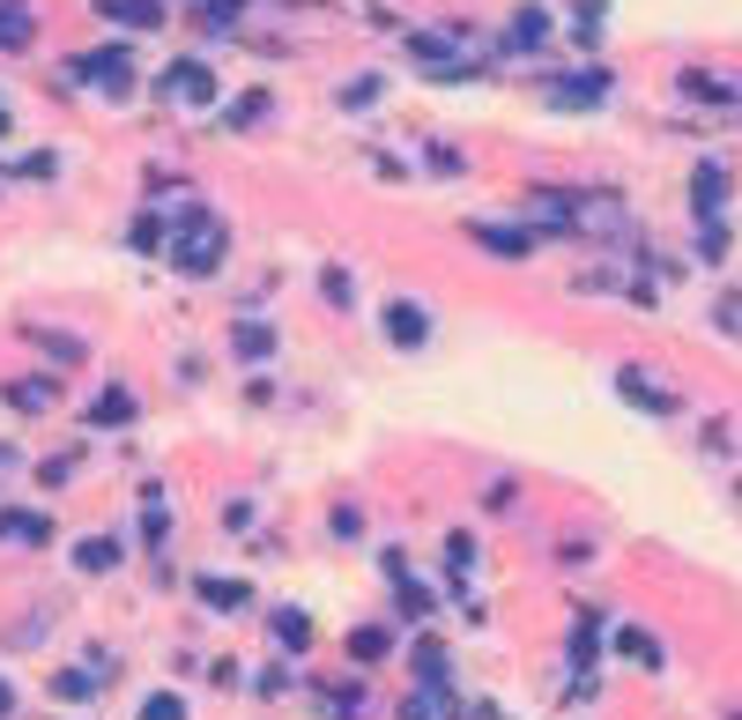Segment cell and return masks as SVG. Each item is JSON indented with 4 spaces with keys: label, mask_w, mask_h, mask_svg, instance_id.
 Here are the masks:
<instances>
[{
    "label": "cell",
    "mask_w": 742,
    "mask_h": 720,
    "mask_svg": "<svg viewBox=\"0 0 742 720\" xmlns=\"http://www.w3.org/2000/svg\"><path fill=\"white\" fill-rule=\"evenodd\" d=\"M371 97H379V75H357V83L342 89V104H349V112H364Z\"/></svg>",
    "instance_id": "24"
},
{
    "label": "cell",
    "mask_w": 742,
    "mask_h": 720,
    "mask_svg": "<svg viewBox=\"0 0 742 720\" xmlns=\"http://www.w3.org/2000/svg\"><path fill=\"white\" fill-rule=\"evenodd\" d=\"M720 194H728V171H720V164H705L698 178H691V201H698V215H705V223L720 215Z\"/></svg>",
    "instance_id": "9"
},
{
    "label": "cell",
    "mask_w": 742,
    "mask_h": 720,
    "mask_svg": "<svg viewBox=\"0 0 742 720\" xmlns=\"http://www.w3.org/2000/svg\"><path fill=\"white\" fill-rule=\"evenodd\" d=\"M468 238H475V246H491V253H505V260H528V253H535V238H528V231H505V223H468Z\"/></svg>",
    "instance_id": "6"
},
{
    "label": "cell",
    "mask_w": 742,
    "mask_h": 720,
    "mask_svg": "<svg viewBox=\"0 0 742 720\" xmlns=\"http://www.w3.org/2000/svg\"><path fill=\"white\" fill-rule=\"evenodd\" d=\"M617 386H623V401H639V409H654V417H668V409H676V401H668V394H660L646 372H623Z\"/></svg>",
    "instance_id": "11"
},
{
    "label": "cell",
    "mask_w": 742,
    "mask_h": 720,
    "mask_svg": "<svg viewBox=\"0 0 742 720\" xmlns=\"http://www.w3.org/2000/svg\"><path fill=\"white\" fill-rule=\"evenodd\" d=\"M549 97H557V104H602V97H609V75H572V83H557Z\"/></svg>",
    "instance_id": "12"
},
{
    "label": "cell",
    "mask_w": 742,
    "mask_h": 720,
    "mask_svg": "<svg viewBox=\"0 0 742 720\" xmlns=\"http://www.w3.org/2000/svg\"><path fill=\"white\" fill-rule=\"evenodd\" d=\"M75 75H89V83L104 89V97H126L134 89V67H126V45H112V52H89Z\"/></svg>",
    "instance_id": "3"
},
{
    "label": "cell",
    "mask_w": 742,
    "mask_h": 720,
    "mask_svg": "<svg viewBox=\"0 0 742 720\" xmlns=\"http://www.w3.org/2000/svg\"><path fill=\"white\" fill-rule=\"evenodd\" d=\"M30 45V15H23V0H0V52H23Z\"/></svg>",
    "instance_id": "14"
},
{
    "label": "cell",
    "mask_w": 742,
    "mask_h": 720,
    "mask_svg": "<svg viewBox=\"0 0 742 720\" xmlns=\"http://www.w3.org/2000/svg\"><path fill=\"white\" fill-rule=\"evenodd\" d=\"M320 290H327V305H349V297H357V283H349L342 268H327V275H320Z\"/></svg>",
    "instance_id": "25"
},
{
    "label": "cell",
    "mask_w": 742,
    "mask_h": 720,
    "mask_svg": "<svg viewBox=\"0 0 742 720\" xmlns=\"http://www.w3.org/2000/svg\"><path fill=\"white\" fill-rule=\"evenodd\" d=\"M260 112H268V97H260V89H252V97H238V112H231V120H238V127H252V120H260Z\"/></svg>",
    "instance_id": "27"
},
{
    "label": "cell",
    "mask_w": 742,
    "mask_h": 720,
    "mask_svg": "<svg viewBox=\"0 0 742 720\" xmlns=\"http://www.w3.org/2000/svg\"><path fill=\"white\" fill-rule=\"evenodd\" d=\"M8 713H15V691H8V683H0V720H8Z\"/></svg>",
    "instance_id": "28"
},
{
    "label": "cell",
    "mask_w": 742,
    "mask_h": 720,
    "mask_svg": "<svg viewBox=\"0 0 742 720\" xmlns=\"http://www.w3.org/2000/svg\"><path fill=\"white\" fill-rule=\"evenodd\" d=\"M275 638H283L289 654H297V646H312V624H305V609H283V617H275Z\"/></svg>",
    "instance_id": "19"
},
{
    "label": "cell",
    "mask_w": 742,
    "mask_h": 720,
    "mask_svg": "<svg viewBox=\"0 0 742 720\" xmlns=\"http://www.w3.org/2000/svg\"><path fill=\"white\" fill-rule=\"evenodd\" d=\"M223 253H231V231H223V215H208V209H186L164 231V260L178 275H215Z\"/></svg>",
    "instance_id": "1"
},
{
    "label": "cell",
    "mask_w": 742,
    "mask_h": 720,
    "mask_svg": "<svg viewBox=\"0 0 742 720\" xmlns=\"http://www.w3.org/2000/svg\"><path fill=\"white\" fill-rule=\"evenodd\" d=\"M8 401H15L23 417H38V409H52V401H60V386H52V380H15V386H8Z\"/></svg>",
    "instance_id": "10"
},
{
    "label": "cell",
    "mask_w": 742,
    "mask_h": 720,
    "mask_svg": "<svg viewBox=\"0 0 742 720\" xmlns=\"http://www.w3.org/2000/svg\"><path fill=\"white\" fill-rule=\"evenodd\" d=\"M104 683H112V676H97V669H60V676H52V698H67V706H89Z\"/></svg>",
    "instance_id": "7"
},
{
    "label": "cell",
    "mask_w": 742,
    "mask_h": 720,
    "mask_svg": "<svg viewBox=\"0 0 742 720\" xmlns=\"http://www.w3.org/2000/svg\"><path fill=\"white\" fill-rule=\"evenodd\" d=\"M157 89H164L171 104H186V112H208L215 104V75H208L201 60H171L164 75H157Z\"/></svg>",
    "instance_id": "2"
},
{
    "label": "cell",
    "mask_w": 742,
    "mask_h": 720,
    "mask_svg": "<svg viewBox=\"0 0 742 720\" xmlns=\"http://www.w3.org/2000/svg\"><path fill=\"white\" fill-rule=\"evenodd\" d=\"M349 654H357V661H379V654H386V632H379V624H364V632L349 638Z\"/></svg>",
    "instance_id": "23"
},
{
    "label": "cell",
    "mask_w": 742,
    "mask_h": 720,
    "mask_svg": "<svg viewBox=\"0 0 742 720\" xmlns=\"http://www.w3.org/2000/svg\"><path fill=\"white\" fill-rule=\"evenodd\" d=\"M141 720H186V698L157 691V698H141Z\"/></svg>",
    "instance_id": "21"
},
{
    "label": "cell",
    "mask_w": 742,
    "mask_h": 720,
    "mask_svg": "<svg viewBox=\"0 0 742 720\" xmlns=\"http://www.w3.org/2000/svg\"><path fill=\"white\" fill-rule=\"evenodd\" d=\"M446 564H454V580H460V572L475 564V543H468V535H446Z\"/></svg>",
    "instance_id": "26"
},
{
    "label": "cell",
    "mask_w": 742,
    "mask_h": 720,
    "mask_svg": "<svg viewBox=\"0 0 742 720\" xmlns=\"http://www.w3.org/2000/svg\"><path fill=\"white\" fill-rule=\"evenodd\" d=\"M0 543H30V550H45V543H52V520H45V512H23V506H0Z\"/></svg>",
    "instance_id": "5"
},
{
    "label": "cell",
    "mask_w": 742,
    "mask_h": 720,
    "mask_svg": "<svg viewBox=\"0 0 742 720\" xmlns=\"http://www.w3.org/2000/svg\"><path fill=\"white\" fill-rule=\"evenodd\" d=\"M423 335H431V312L409 305V297H394V305H386V342H394V349H423Z\"/></svg>",
    "instance_id": "4"
},
{
    "label": "cell",
    "mask_w": 742,
    "mask_h": 720,
    "mask_svg": "<svg viewBox=\"0 0 742 720\" xmlns=\"http://www.w3.org/2000/svg\"><path fill=\"white\" fill-rule=\"evenodd\" d=\"M75 564H83V572H112V564H120V543H112V535H83V543H75Z\"/></svg>",
    "instance_id": "13"
},
{
    "label": "cell",
    "mask_w": 742,
    "mask_h": 720,
    "mask_svg": "<svg viewBox=\"0 0 742 720\" xmlns=\"http://www.w3.org/2000/svg\"><path fill=\"white\" fill-rule=\"evenodd\" d=\"M512 45H542V8H520L512 15Z\"/></svg>",
    "instance_id": "22"
},
{
    "label": "cell",
    "mask_w": 742,
    "mask_h": 720,
    "mask_svg": "<svg viewBox=\"0 0 742 720\" xmlns=\"http://www.w3.org/2000/svg\"><path fill=\"white\" fill-rule=\"evenodd\" d=\"M231 349H238V357H252V364H260V357L275 349V327H260V320H246V327L231 335Z\"/></svg>",
    "instance_id": "18"
},
{
    "label": "cell",
    "mask_w": 742,
    "mask_h": 720,
    "mask_svg": "<svg viewBox=\"0 0 742 720\" xmlns=\"http://www.w3.org/2000/svg\"><path fill=\"white\" fill-rule=\"evenodd\" d=\"M0 134H8V97H0Z\"/></svg>",
    "instance_id": "29"
},
{
    "label": "cell",
    "mask_w": 742,
    "mask_h": 720,
    "mask_svg": "<svg viewBox=\"0 0 742 720\" xmlns=\"http://www.w3.org/2000/svg\"><path fill=\"white\" fill-rule=\"evenodd\" d=\"M201 601H208V609H246L252 587H246V580H201Z\"/></svg>",
    "instance_id": "17"
},
{
    "label": "cell",
    "mask_w": 742,
    "mask_h": 720,
    "mask_svg": "<svg viewBox=\"0 0 742 720\" xmlns=\"http://www.w3.org/2000/svg\"><path fill=\"white\" fill-rule=\"evenodd\" d=\"M617 654H623V661H639V669H660V638L639 632V624H631V632H617Z\"/></svg>",
    "instance_id": "15"
},
{
    "label": "cell",
    "mask_w": 742,
    "mask_h": 720,
    "mask_svg": "<svg viewBox=\"0 0 742 720\" xmlns=\"http://www.w3.org/2000/svg\"><path fill=\"white\" fill-rule=\"evenodd\" d=\"M594 638H602V617L586 609V617H579V632H572V661H579V669L594 661Z\"/></svg>",
    "instance_id": "20"
},
{
    "label": "cell",
    "mask_w": 742,
    "mask_h": 720,
    "mask_svg": "<svg viewBox=\"0 0 742 720\" xmlns=\"http://www.w3.org/2000/svg\"><path fill=\"white\" fill-rule=\"evenodd\" d=\"M97 15H112V23H164V0H97Z\"/></svg>",
    "instance_id": "8"
},
{
    "label": "cell",
    "mask_w": 742,
    "mask_h": 720,
    "mask_svg": "<svg viewBox=\"0 0 742 720\" xmlns=\"http://www.w3.org/2000/svg\"><path fill=\"white\" fill-rule=\"evenodd\" d=\"M126 417H134V394H126V386H112V394H97V401H89V424L104 431V424H126Z\"/></svg>",
    "instance_id": "16"
}]
</instances>
